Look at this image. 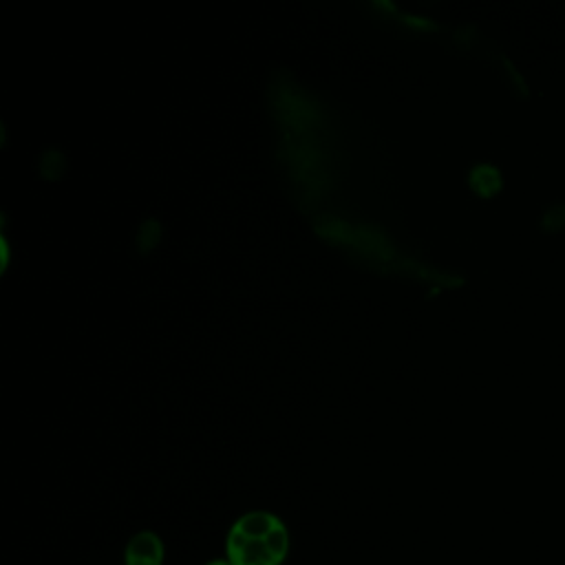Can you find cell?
Instances as JSON below:
<instances>
[{
  "label": "cell",
  "mask_w": 565,
  "mask_h": 565,
  "mask_svg": "<svg viewBox=\"0 0 565 565\" xmlns=\"http://www.w3.org/2000/svg\"><path fill=\"white\" fill-rule=\"evenodd\" d=\"M124 565H163V543L154 532H137L124 550Z\"/></svg>",
  "instance_id": "obj_2"
},
{
  "label": "cell",
  "mask_w": 565,
  "mask_h": 565,
  "mask_svg": "<svg viewBox=\"0 0 565 565\" xmlns=\"http://www.w3.org/2000/svg\"><path fill=\"white\" fill-rule=\"evenodd\" d=\"M205 565H232L227 558H214V561H210V563H205Z\"/></svg>",
  "instance_id": "obj_3"
},
{
  "label": "cell",
  "mask_w": 565,
  "mask_h": 565,
  "mask_svg": "<svg viewBox=\"0 0 565 565\" xmlns=\"http://www.w3.org/2000/svg\"><path fill=\"white\" fill-rule=\"evenodd\" d=\"M289 552L285 523L263 510H254L234 521L225 539V558L232 565H282Z\"/></svg>",
  "instance_id": "obj_1"
}]
</instances>
